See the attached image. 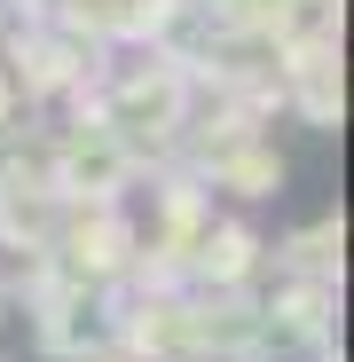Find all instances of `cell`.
Masks as SVG:
<instances>
[{"label": "cell", "mask_w": 354, "mask_h": 362, "mask_svg": "<svg viewBox=\"0 0 354 362\" xmlns=\"http://www.w3.org/2000/svg\"><path fill=\"white\" fill-rule=\"evenodd\" d=\"M173 127H182V79L158 71V79H126V95L110 103V127H102V134H110L118 150H134L142 134H150V142H165Z\"/></svg>", "instance_id": "6da1fadb"}, {"label": "cell", "mask_w": 354, "mask_h": 362, "mask_svg": "<svg viewBox=\"0 0 354 362\" xmlns=\"http://www.w3.org/2000/svg\"><path fill=\"white\" fill-rule=\"evenodd\" d=\"M118 181H126V150H118L102 127H95L87 142L64 150V189H79V197H110Z\"/></svg>", "instance_id": "7a4b0ae2"}, {"label": "cell", "mask_w": 354, "mask_h": 362, "mask_svg": "<svg viewBox=\"0 0 354 362\" xmlns=\"http://www.w3.org/2000/svg\"><path fill=\"white\" fill-rule=\"evenodd\" d=\"M197 252H205L197 268L228 284V276H244V260H252V236H244V228H236V221H228V228H205V236H197Z\"/></svg>", "instance_id": "3957f363"}, {"label": "cell", "mask_w": 354, "mask_h": 362, "mask_svg": "<svg viewBox=\"0 0 354 362\" xmlns=\"http://www.w3.org/2000/svg\"><path fill=\"white\" fill-rule=\"evenodd\" d=\"M323 299H331L323 284H300V291H283V308H276V315H283V331H323Z\"/></svg>", "instance_id": "277c9868"}, {"label": "cell", "mask_w": 354, "mask_h": 362, "mask_svg": "<svg viewBox=\"0 0 354 362\" xmlns=\"http://www.w3.org/2000/svg\"><path fill=\"white\" fill-rule=\"evenodd\" d=\"M276 173H283V165H276L268 150H244V158H236V165H228V181H236V189H244V197H260V189H268V181H276Z\"/></svg>", "instance_id": "5b68a950"}, {"label": "cell", "mask_w": 354, "mask_h": 362, "mask_svg": "<svg viewBox=\"0 0 354 362\" xmlns=\"http://www.w3.org/2000/svg\"><path fill=\"white\" fill-rule=\"evenodd\" d=\"M0 308H8V284H0Z\"/></svg>", "instance_id": "8992f818"}]
</instances>
